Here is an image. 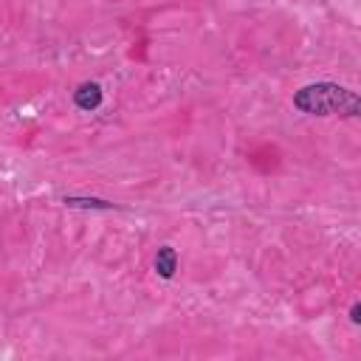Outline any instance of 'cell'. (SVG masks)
<instances>
[{
	"instance_id": "obj_1",
	"label": "cell",
	"mask_w": 361,
	"mask_h": 361,
	"mask_svg": "<svg viewBox=\"0 0 361 361\" xmlns=\"http://www.w3.org/2000/svg\"><path fill=\"white\" fill-rule=\"evenodd\" d=\"M293 107L307 116H344L355 118L361 113V99L355 90L336 82H313L293 93Z\"/></svg>"
},
{
	"instance_id": "obj_2",
	"label": "cell",
	"mask_w": 361,
	"mask_h": 361,
	"mask_svg": "<svg viewBox=\"0 0 361 361\" xmlns=\"http://www.w3.org/2000/svg\"><path fill=\"white\" fill-rule=\"evenodd\" d=\"M73 104L79 110H96L102 104V87L96 82H82L76 90H73Z\"/></svg>"
},
{
	"instance_id": "obj_3",
	"label": "cell",
	"mask_w": 361,
	"mask_h": 361,
	"mask_svg": "<svg viewBox=\"0 0 361 361\" xmlns=\"http://www.w3.org/2000/svg\"><path fill=\"white\" fill-rule=\"evenodd\" d=\"M175 271H178V251L172 245H161L155 251V274L161 279H172Z\"/></svg>"
},
{
	"instance_id": "obj_4",
	"label": "cell",
	"mask_w": 361,
	"mask_h": 361,
	"mask_svg": "<svg viewBox=\"0 0 361 361\" xmlns=\"http://www.w3.org/2000/svg\"><path fill=\"white\" fill-rule=\"evenodd\" d=\"M65 206H82V209H113L110 200H99V197H65Z\"/></svg>"
},
{
	"instance_id": "obj_5",
	"label": "cell",
	"mask_w": 361,
	"mask_h": 361,
	"mask_svg": "<svg viewBox=\"0 0 361 361\" xmlns=\"http://www.w3.org/2000/svg\"><path fill=\"white\" fill-rule=\"evenodd\" d=\"M350 322H353V324H361V305H358V302L350 307Z\"/></svg>"
}]
</instances>
